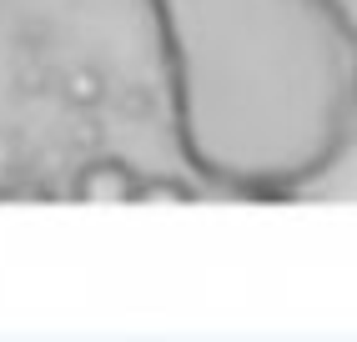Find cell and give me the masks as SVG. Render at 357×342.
Wrapping results in <instances>:
<instances>
[{
	"mask_svg": "<svg viewBox=\"0 0 357 342\" xmlns=\"http://www.w3.org/2000/svg\"><path fill=\"white\" fill-rule=\"evenodd\" d=\"M172 136L197 181L292 202L357 141V15L347 0H146Z\"/></svg>",
	"mask_w": 357,
	"mask_h": 342,
	"instance_id": "obj_1",
	"label": "cell"
},
{
	"mask_svg": "<svg viewBox=\"0 0 357 342\" xmlns=\"http://www.w3.org/2000/svg\"><path fill=\"white\" fill-rule=\"evenodd\" d=\"M197 181H172V177H141L136 202H192Z\"/></svg>",
	"mask_w": 357,
	"mask_h": 342,
	"instance_id": "obj_3",
	"label": "cell"
},
{
	"mask_svg": "<svg viewBox=\"0 0 357 342\" xmlns=\"http://www.w3.org/2000/svg\"><path fill=\"white\" fill-rule=\"evenodd\" d=\"M76 191L81 202H101V207H131L136 202V191H141V171L121 156H101V161H91L81 166V177H76Z\"/></svg>",
	"mask_w": 357,
	"mask_h": 342,
	"instance_id": "obj_2",
	"label": "cell"
}]
</instances>
